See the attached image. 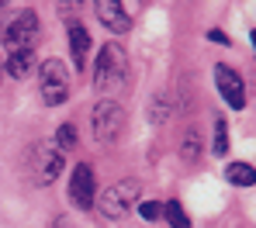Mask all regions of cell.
Segmentation results:
<instances>
[{"label":"cell","mask_w":256,"mask_h":228,"mask_svg":"<svg viewBox=\"0 0 256 228\" xmlns=\"http://www.w3.org/2000/svg\"><path fill=\"white\" fill-rule=\"evenodd\" d=\"M128 83V52L118 42H108L97 52V62H94V90L100 100H111L125 90Z\"/></svg>","instance_id":"obj_1"},{"label":"cell","mask_w":256,"mask_h":228,"mask_svg":"<svg viewBox=\"0 0 256 228\" xmlns=\"http://www.w3.org/2000/svg\"><path fill=\"white\" fill-rule=\"evenodd\" d=\"M38 31H42V24H38L35 7H18L10 14H4V21H0V42L7 48V55L10 52H35Z\"/></svg>","instance_id":"obj_2"},{"label":"cell","mask_w":256,"mask_h":228,"mask_svg":"<svg viewBox=\"0 0 256 228\" xmlns=\"http://www.w3.org/2000/svg\"><path fill=\"white\" fill-rule=\"evenodd\" d=\"M62 173V152L56 142H35L28 149V177L35 187H48Z\"/></svg>","instance_id":"obj_3"},{"label":"cell","mask_w":256,"mask_h":228,"mask_svg":"<svg viewBox=\"0 0 256 228\" xmlns=\"http://www.w3.org/2000/svg\"><path fill=\"white\" fill-rule=\"evenodd\" d=\"M138 197H142V180H118V183H111L104 194H100V215L104 218H111V222H118V218H125L128 211L138 204Z\"/></svg>","instance_id":"obj_4"},{"label":"cell","mask_w":256,"mask_h":228,"mask_svg":"<svg viewBox=\"0 0 256 228\" xmlns=\"http://www.w3.org/2000/svg\"><path fill=\"white\" fill-rule=\"evenodd\" d=\"M38 93H42L45 107H59L70 97V69L62 59H45L38 66Z\"/></svg>","instance_id":"obj_5"},{"label":"cell","mask_w":256,"mask_h":228,"mask_svg":"<svg viewBox=\"0 0 256 228\" xmlns=\"http://www.w3.org/2000/svg\"><path fill=\"white\" fill-rule=\"evenodd\" d=\"M90 128H94V138L100 145H114L122 138V132H125V111H122V104L97 100L94 111H90Z\"/></svg>","instance_id":"obj_6"},{"label":"cell","mask_w":256,"mask_h":228,"mask_svg":"<svg viewBox=\"0 0 256 228\" xmlns=\"http://www.w3.org/2000/svg\"><path fill=\"white\" fill-rule=\"evenodd\" d=\"M214 87H218V97H222L232 111H242V107H246V80L239 76V69L218 62V66H214Z\"/></svg>","instance_id":"obj_7"},{"label":"cell","mask_w":256,"mask_h":228,"mask_svg":"<svg viewBox=\"0 0 256 228\" xmlns=\"http://www.w3.org/2000/svg\"><path fill=\"white\" fill-rule=\"evenodd\" d=\"M66 194H70V201H73L80 211H94V208H97V183H94V170H90L86 163H80V166L73 170Z\"/></svg>","instance_id":"obj_8"},{"label":"cell","mask_w":256,"mask_h":228,"mask_svg":"<svg viewBox=\"0 0 256 228\" xmlns=\"http://www.w3.org/2000/svg\"><path fill=\"white\" fill-rule=\"evenodd\" d=\"M94 10H97L100 24H104V28H111L114 35H125L128 28H132V17H128L125 3H118V0H97V3H94Z\"/></svg>","instance_id":"obj_9"},{"label":"cell","mask_w":256,"mask_h":228,"mask_svg":"<svg viewBox=\"0 0 256 228\" xmlns=\"http://www.w3.org/2000/svg\"><path fill=\"white\" fill-rule=\"evenodd\" d=\"M66 38H70V55H73V73H80L86 66V52H90V35L80 21L66 24Z\"/></svg>","instance_id":"obj_10"},{"label":"cell","mask_w":256,"mask_h":228,"mask_svg":"<svg viewBox=\"0 0 256 228\" xmlns=\"http://www.w3.org/2000/svg\"><path fill=\"white\" fill-rule=\"evenodd\" d=\"M32 69H35V52H10L7 62H4V73L14 76V80H24Z\"/></svg>","instance_id":"obj_11"},{"label":"cell","mask_w":256,"mask_h":228,"mask_svg":"<svg viewBox=\"0 0 256 228\" xmlns=\"http://www.w3.org/2000/svg\"><path fill=\"white\" fill-rule=\"evenodd\" d=\"M201 152H204V145H201V132L190 125V128L184 132V142H180V159H184L187 166H194V163L201 159Z\"/></svg>","instance_id":"obj_12"},{"label":"cell","mask_w":256,"mask_h":228,"mask_svg":"<svg viewBox=\"0 0 256 228\" xmlns=\"http://www.w3.org/2000/svg\"><path fill=\"white\" fill-rule=\"evenodd\" d=\"M225 180L232 183V187H253L256 183V166H250V163H228V166H225Z\"/></svg>","instance_id":"obj_13"},{"label":"cell","mask_w":256,"mask_h":228,"mask_svg":"<svg viewBox=\"0 0 256 228\" xmlns=\"http://www.w3.org/2000/svg\"><path fill=\"white\" fill-rule=\"evenodd\" d=\"M163 215H166V222L173 228H194L190 225V218H187V211H184V204L180 201H170V204H163Z\"/></svg>","instance_id":"obj_14"},{"label":"cell","mask_w":256,"mask_h":228,"mask_svg":"<svg viewBox=\"0 0 256 228\" xmlns=\"http://www.w3.org/2000/svg\"><path fill=\"white\" fill-rule=\"evenodd\" d=\"M56 145H59V152H70L73 145H76V128H73V121H62L59 125V132H56V138H52Z\"/></svg>","instance_id":"obj_15"},{"label":"cell","mask_w":256,"mask_h":228,"mask_svg":"<svg viewBox=\"0 0 256 228\" xmlns=\"http://www.w3.org/2000/svg\"><path fill=\"white\" fill-rule=\"evenodd\" d=\"M212 128H214L212 156H225V152H228V125H225V121H222V118H218V121H214Z\"/></svg>","instance_id":"obj_16"},{"label":"cell","mask_w":256,"mask_h":228,"mask_svg":"<svg viewBox=\"0 0 256 228\" xmlns=\"http://www.w3.org/2000/svg\"><path fill=\"white\" fill-rule=\"evenodd\" d=\"M149 118H152V125H163V121L170 118V107H166V97H163V93L149 104Z\"/></svg>","instance_id":"obj_17"},{"label":"cell","mask_w":256,"mask_h":228,"mask_svg":"<svg viewBox=\"0 0 256 228\" xmlns=\"http://www.w3.org/2000/svg\"><path fill=\"white\" fill-rule=\"evenodd\" d=\"M135 208H138V215H142L146 222H160V218H163V204H156V201H138Z\"/></svg>","instance_id":"obj_18"},{"label":"cell","mask_w":256,"mask_h":228,"mask_svg":"<svg viewBox=\"0 0 256 228\" xmlns=\"http://www.w3.org/2000/svg\"><path fill=\"white\" fill-rule=\"evenodd\" d=\"M208 42H214V45H228V35L214 28V31H208Z\"/></svg>","instance_id":"obj_19"},{"label":"cell","mask_w":256,"mask_h":228,"mask_svg":"<svg viewBox=\"0 0 256 228\" xmlns=\"http://www.w3.org/2000/svg\"><path fill=\"white\" fill-rule=\"evenodd\" d=\"M250 42H253V52H256V31H253V35H250Z\"/></svg>","instance_id":"obj_20"},{"label":"cell","mask_w":256,"mask_h":228,"mask_svg":"<svg viewBox=\"0 0 256 228\" xmlns=\"http://www.w3.org/2000/svg\"><path fill=\"white\" fill-rule=\"evenodd\" d=\"M0 80H4V62H0Z\"/></svg>","instance_id":"obj_21"},{"label":"cell","mask_w":256,"mask_h":228,"mask_svg":"<svg viewBox=\"0 0 256 228\" xmlns=\"http://www.w3.org/2000/svg\"><path fill=\"white\" fill-rule=\"evenodd\" d=\"M4 7H7V3H0V10H4Z\"/></svg>","instance_id":"obj_22"}]
</instances>
